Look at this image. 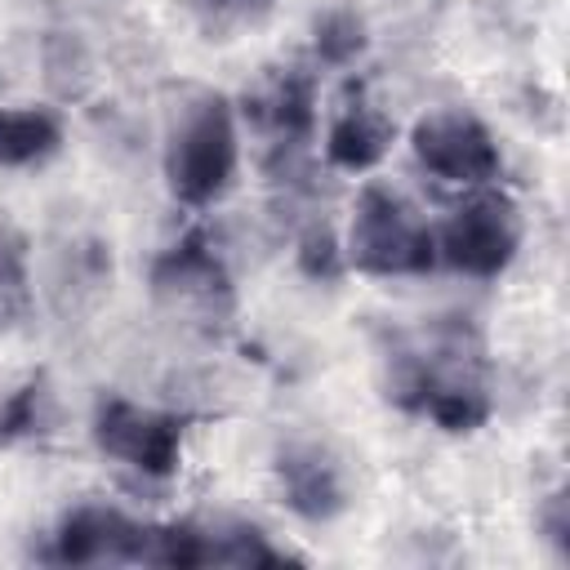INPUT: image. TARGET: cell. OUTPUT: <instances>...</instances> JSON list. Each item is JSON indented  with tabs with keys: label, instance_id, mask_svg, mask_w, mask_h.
Here are the masks:
<instances>
[{
	"label": "cell",
	"instance_id": "obj_1",
	"mask_svg": "<svg viewBox=\"0 0 570 570\" xmlns=\"http://www.w3.org/2000/svg\"><path fill=\"white\" fill-rule=\"evenodd\" d=\"M485 347L468 316H441L387 347V396L445 432H476L490 419Z\"/></svg>",
	"mask_w": 570,
	"mask_h": 570
},
{
	"label": "cell",
	"instance_id": "obj_2",
	"mask_svg": "<svg viewBox=\"0 0 570 570\" xmlns=\"http://www.w3.org/2000/svg\"><path fill=\"white\" fill-rule=\"evenodd\" d=\"M240 165V129L227 94H196L169 125L165 138V183L178 205L209 209L227 196Z\"/></svg>",
	"mask_w": 570,
	"mask_h": 570
},
{
	"label": "cell",
	"instance_id": "obj_3",
	"mask_svg": "<svg viewBox=\"0 0 570 570\" xmlns=\"http://www.w3.org/2000/svg\"><path fill=\"white\" fill-rule=\"evenodd\" d=\"M347 263L365 276H428L436 267V232L387 183H365L347 223Z\"/></svg>",
	"mask_w": 570,
	"mask_h": 570
},
{
	"label": "cell",
	"instance_id": "obj_4",
	"mask_svg": "<svg viewBox=\"0 0 570 570\" xmlns=\"http://www.w3.org/2000/svg\"><path fill=\"white\" fill-rule=\"evenodd\" d=\"M521 236L525 227L517 200L494 187H472V196H463L436 232V263L459 276L490 281L512 267Z\"/></svg>",
	"mask_w": 570,
	"mask_h": 570
},
{
	"label": "cell",
	"instance_id": "obj_5",
	"mask_svg": "<svg viewBox=\"0 0 570 570\" xmlns=\"http://www.w3.org/2000/svg\"><path fill=\"white\" fill-rule=\"evenodd\" d=\"M183 436H187V414L156 410L129 396H98L94 405V445L107 459L129 463L134 472L165 481L183 463Z\"/></svg>",
	"mask_w": 570,
	"mask_h": 570
},
{
	"label": "cell",
	"instance_id": "obj_6",
	"mask_svg": "<svg viewBox=\"0 0 570 570\" xmlns=\"http://www.w3.org/2000/svg\"><path fill=\"white\" fill-rule=\"evenodd\" d=\"M410 151L428 174L459 187H485L503 169V151L494 134L485 129L481 116L463 107H441L419 116L410 129Z\"/></svg>",
	"mask_w": 570,
	"mask_h": 570
},
{
	"label": "cell",
	"instance_id": "obj_7",
	"mask_svg": "<svg viewBox=\"0 0 570 570\" xmlns=\"http://www.w3.org/2000/svg\"><path fill=\"white\" fill-rule=\"evenodd\" d=\"M151 525L107 503L71 508L49 534V561L58 566H147Z\"/></svg>",
	"mask_w": 570,
	"mask_h": 570
},
{
	"label": "cell",
	"instance_id": "obj_8",
	"mask_svg": "<svg viewBox=\"0 0 570 570\" xmlns=\"http://www.w3.org/2000/svg\"><path fill=\"white\" fill-rule=\"evenodd\" d=\"M276 481L285 508L312 525L347 512V476L321 441H285L276 450Z\"/></svg>",
	"mask_w": 570,
	"mask_h": 570
},
{
	"label": "cell",
	"instance_id": "obj_9",
	"mask_svg": "<svg viewBox=\"0 0 570 570\" xmlns=\"http://www.w3.org/2000/svg\"><path fill=\"white\" fill-rule=\"evenodd\" d=\"M392 138H396V125L356 94L334 111L325 129V160L343 174H370L392 151Z\"/></svg>",
	"mask_w": 570,
	"mask_h": 570
},
{
	"label": "cell",
	"instance_id": "obj_10",
	"mask_svg": "<svg viewBox=\"0 0 570 570\" xmlns=\"http://www.w3.org/2000/svg\"><path fill=\"white\" fill-rule=\"evenodd\" d=\"M151 285L160 294H174V298H200V303H214V298H232V281L223 272V263L214 258L205 232H187L183 240H174L156 267H151Z\"/></svg>",
	"mask_w": 570,
	"mask_h": 570
},
{
	"label": "cell",
	"instance_id": "obj_11",
	"mask_svg": "<svg viewBox=\"0 0 570 570\" xmlns=\"http://www.w3.org/2000/svg\"><path fill=\"white\" fill-rule=\"evenodd\" d=\"M254 116L267 125L272 142L281 151H303L316 134V89H312V76L303 71H285L254 107Z\"/></svg>",
	"mask_w": 570,
	"mask_h": 570
},
{
	"label": "cell",
	"instance_id": "obj_12",
	"mask_svg": "<svg viewBox=\"0 0 570 570\" xmlns=\"http://www.w3.org/2000/svg\"><path fill=\"white\" fill-rule=\"evenodd\" d=\"M62 151V120L49 107H0V169H36Z\"/></svg>",
	"mask_w": 570,
	"mask_h": 570
},
{
	"label": "cell",
	"instance_id": "obj_13",
	"mask_svg": "<svg viewBox=\"0 0 570 570\" xmlns=\"http://www.w3.org/2000/svg\"><path fill=\"white\" fill-rule=\"evenodd\" d=\"M312 45H316V58H321L325 67H352V62L365 53V45H370L365 18H361L356 9H347V4L325 9V13L316 18V27H312Z\"/></svg>",
	"mask_w": 570,
	"mask_h": 570
},
{
	"label": "cell",
	"instance_id": "obj_14",
	"mask_svg": "<svg viewBox=\"0 0 570 570\" xmlns=\"http://www.w3.org/2000/svg\"><path fill=\"white\" fill-rule=\"evenodd\" d=\"M40 401H45V383L31 379V383H22V387L0 405V445H13L18 436L36 432V423H40Z\"/></svg>",
	"mask_w": 570,
	"mask_h": 570
},
{
	"label": "cell",
	"instance_id": "obj_15",
	"mask_svg": "<svg viewBox=\"0 0 570 570\" xmlns=\"http://www.w3.org/2000/svg\"><path fill=\"white\" fill-rule=\"evenodd\" d=\"M298 263H303V272H307V276H325V281H334V276L343 272L338 249H334V240H330L325 232H307V236H303Z\"/></svg>",
	"mask_w": 570,
	"mask_h": 570
},
{
	"label": "cell",
	"instance_id": "obj_16",
	"mask_svg": "<svg viewBox=\"0 0 570 570\" xmlns=\"http://www.w3.org/2000/svg\"><path fill=\"white\" fill-rule=\"evenodd\" d=\"M539 530H543V539L566 557L570 552V508H566V490H557L548 503H543V512H539Z\"/></svg>",
	"mask_w": 570,
	"mask_h": 570
},
{
	"label": "cell",
	"instance_id": "obj_17",
	"mask_svg": "<svg viewBox=\"0 0 570 570\" xmlns=\"http://www.w3.org/2000/svg\"><path fill=\"white\" fill-rule=\"evenodd\" d=\"M18 285H22V240L0 227V289H18Z\"/></svg>",
	"mask_w": 570,
	"mask_h": 570
},
{
	"label": "cell",
	"instance_id": "obj_18",
	"mask_svg": "<svg viewBox=\"0 0 570 570\" xmlns=\"http://www.w3.org/2000/svg\"><path fill=\"white\" fill-rule=\"evenodd\" d=\"M209 4H214V9H249L254 0H209Z\"/></svg>",
	"mask_w": 570,
	"mask_h": 570
}]
</instances>
